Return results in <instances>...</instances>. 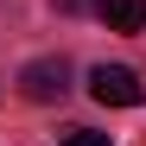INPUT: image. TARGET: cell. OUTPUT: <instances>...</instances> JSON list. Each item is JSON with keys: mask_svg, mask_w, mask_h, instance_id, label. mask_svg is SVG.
Returning a JSON list of instances; mask_svg holds the SVG:
<instances>
[{"mask_svg": "<svg viewBox=\"0 0 146 146\" xmlns=\"http://www.w3.org/2000/svg\"><path fill=\"white\" fill-rule=\"evenodd\" d=\"M89 95H95L102 108H140V102H146V83L133 76L127 64H95V70H89Z\"/></svg>", "mask_w": 146, "mask_h": 146, "instance_id": "obj_1", "label": "cell"}, {"mask_svg": "<svg viewBox=\"0 0 146 146\" xmlns=\"http://www.w3.org/2000/svg\"><path fill=\"white\" fill-rule=\"evenodd\" d=\"M19 89L32 95V102H64V89H70V64L64 57H38L19 70Z\"/></svg>", "mask_w": 146, "mask_h": 146, "instance_id": "obj_2", "label": "cell"}, {"mask_svg": "<svg viewBox=\"0 0 146 146\" xmlns=\"http://www.w3.org/2000/svg\"><path fill=\"white\" fill-rule=\"evenodd\" d=\"M95 19L108 32H146V0H95Z\"/></svg>", "mask_w": 146, "mask_h": 146, "instance_id": "obj_3", "label": "cell"}, {"mask_svg": "<svg viewBox=\"0 0 146 146\" xmlns=\"http://www.w3.org/2000/svg\"><path fill=\"white\" fill-rule=\"evenodd\" d=\"M64 146H108V133H95V127H70Z\"/></svg>", "mask_w": 146, "mask_h": 146, "instance_id": "obj_4", "label": "cell"}]
</instances>
